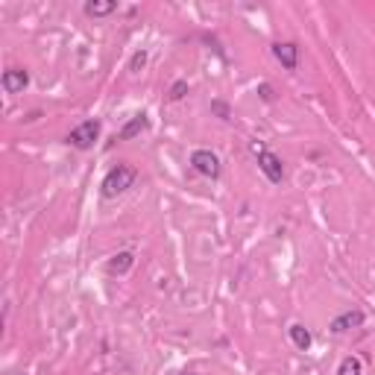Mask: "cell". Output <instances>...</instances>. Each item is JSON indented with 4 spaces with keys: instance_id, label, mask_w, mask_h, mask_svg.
<instances>
[{
    "instance_id": "1",
    "label": "cell",
    "mask_w": 375,
    "mask_h": 375,
    "mask_svg": "<svg viewBox=\"0 0 375 375\" xmlns=\"http://www.w3.org/2000/svg\"><path fill=\"white\" fill-rule=\"evenodd\" d=\"M135 179H138V170L132 168V164H115V168L103 176V197H121V193H126L132 185H135Z\"/></svg>"
},
{
    "instance_id": "2",
    "label": "cell",
    "mask_w": 375,
    "mask_h": 375,
    "mask_svg": "<svg viewBox=\"0 0 375 375\" xmlns=\"http://www.w3.org/2000/svg\"><path fill=\"white\" fill-rule=\"evenodd\" d=\"M252 153L258 156V170H261L273 185H279L281 179H284V164H281V159H279L276 153H270L264 144H252Z\"/></svg>"
},
{
    "instance_id": "3",
    "label": "cell",
    "mask_w": 375,
    "mask_h": 375,
    "mask_svg": "<svg viewBox=\"0 0 375 375\" xmlns=\"http://www.w3.org/2000/svg\"><path fill=\"white\" fill-rule=\"evenodd\" d=\"M97 138H100V121H85V124H80L77 129H71L68 144H71L73 149H91Z\"/></svg>"
},
{
    "instance_id": "4",
    "label": "cell",
    "mask_w": 375,
    "mask_h": 375,
    "mask_svg": "<svg viewBox=\"0 0 375 375\" xmlns=\"http://www.w3.org/2000/svg\"><path fill=\"white\" fill-rule=\"evenodd\" d=\"M191 164H193V170L208 176V179H217L220 176V159L212 153V149H193V153H191Z\"/></svg>"
},
{
    "instance_id": "5",
    "label": "cell",
    "mask_w": 375,
    "mask_h": 375,
    "mask_svg": "<svg viewBox=\"0 0 375 375\" xmlns=\"http://www.w3.org/2000/svg\"><path fill=\"white\" fill-rule=\"evenodd\" d=\"M3 91L6 94H24V88L29 85V73L24 71V68H9V71H3Z\"/></svg>"
},
{
    "instance_id": "6",
    "label": "cell",
    "mask_w": 375,
    "mask_h": 375,
    "mask_svg": "<svg viewBox=\"0 0 375 375\" xmlns=\"http://www.w3.org/2000/svg\"><path fill=\"white\" fill-rule=\"evenodd\" d=\"M358 325H364V311H343L340 317H334L332 320V332L334 334H343V332H352V328H358Z\"/></svg>"
},
{
    "instance_id": "7",
    "label": "cell",
    "mask_w": 375,
    "mask_h": 375,
    "mask_svg": "<svg viewBox=\"0 0 375 375\" xmlns=\"http://www.w3.org/2000/svg\"><path fill=\"white\" fill-rule=\"evenodd\" d=\"M273 56H276L288 71H296V65H299V47H296L293 41H279V44H273Z\"/></svg>"
},
{
    "instance_id": "8",
    "label": "cell",
    "mask_w": 375,
    "mask_h": 375,
    "mask_svg": "<svg viewBox=\"0 0 375 375\" xmlns=\"http://www.w3.org/2000/svg\"><path fill=\"white\" fill-rule=\"evenodd\" d=\"M147 126H149V117H147L144 112H138V115H135V117H132V121H129L121 132H117V138H115V141H129V138H135V135L147 132Z\"/></svg>"
},
{
    "instance_id": "9",
    "label": "cell",
    "mask_w": 375,
    "mask_h": 375,
    "mask_svg": "<svg viewBox=\"0 0 375 375\" xmlns=\"http://www.w3.org/2000/svg\"><path fill=\"white\" fill-rule=\"evenodd\" d=\"M112 12H117V0H88L85 3L88 18H106Z\"/></svg>"
},
{
    "instance_id": "10",
    "label": "cell",
    "mask_w": 375,
    "mask_h": 375,
    "mask_svg": "<svg viewBox=\"0 0 375 375\" xmlns=\"http://www.w3.org/2000/svg\"><path fill=\"white\" fill-rule=\"evenodd\" d=\"M132 264H135V258H132V252H117L115 255V258L109 261V273L112 276H124V273H129V270H132Z\"/></svg>"
},
{
    "instance_id": "11",
    "label": "cell",
    "mask_w": 375,
    "mask_h": 375,
    "mask_svg": "<svg viewBox=\"0 0 375 375\" xmlns=\"http://www.w3.org/2000/svg\"><path fill=\"white\" fill-rule=\"evenodd\" d=\"M291 340H293V346L296 349H302V352H308L311 349V332H308V328L305 325H291Z\"/></svg>"
},
{
    "instance_id": "12",
    "label": "cell",
    "mask_w": 375,
    "mask_h": 375,
    "mask_svg": "<svg viewBox=\"0 0 375 375\" xmlns=\"http://www.w3.org/2000/svg\"><path fill=\"white\" fill-rule=\"evenodd\" d=\"M361 372H364V364H361V358H355V355L343 358L337 367V375H361Z\"/></svg>"
},
{
    "instance_id": "13",
    "label": "cell",
    "mask_w": 375,
    "mask_h": 375,
    "mask_svg": "<svg viewBox=\"0 0 375 375\" xmlns=\"http://www.w3.org/2000/svg\"><path fill=\"white\" fill-rule=\"evenodd\" d=\"M144 65H147V53H144V50H138V53L129 59V71H132V73H138Z\"/></svg>"
},
{
    "instance_id": "14",
    "label": "cell",
    "mask_w": 375,
    "mask_h": 375,
    "mask_svg": "<svg viewBox=\"0 0 375 375\" xmlns=\"http://www.w3.org/2000/svg\"><path fill=\"white\" fill-rule=\"evenodd\" d=\"M185 94H188V82H185V80L173 82V88H170V100H182Z\"/></svg>"
},
{
    "instance_id": "15",
    "label": "cell",
    "mask_w": 375,
    "mask_h": 375,
    "mask_svg": "<svg viewBox=\"0 0 375 375\" xmlns=\"http://www.w3.org/2000/svg\"><path fill=\"white\" fill-rule=\"evenodd\" d=\"M212 109L223 117V121H229V106H226V103H220V100H217V103H212Z\"/></svg>"
},
{
    "instance_id": "16",
    "label": "cell",
    "mask_w": 375,
    "mask_h": 375,
    "mask_svg": "<svg viewBox=\"0 0 375 375\" xmlns=\"http://www.w3.org/2000/svg\"><path fill=\"white\" fill-rule=\"evenodd\" d=\"M261 97H264V100H273V88H270V85H261Z\"/></svg>"
},
{
    "instance_id": "17",
    "label": "cell",
    "mask_w": 375,
    "mask_h": 375,
    "mask_svg": "<svg viewBox=\"0 0 375 375\" xmlns=\"http://www.w3.org/2000/svg\"><path fill=\"white\" fill-rule=\"evenodd\" d=\"M185 375H191V372H185Z\"/></svg>"
},
{
    "instance_id": "18",
    "label": "cell",
    "mask_w": 375,
    "mask_h": 375,
    "mask_svg": "<svg viewBox=\"0 0 375 375\" xmlns=\"http://www.w3.org/2000/svg\"><path fill=\"white\" fill-rule=\"evenodd\" d=\"M21 375H24V372H21Z\"/></svg>"
}]
</instances>
